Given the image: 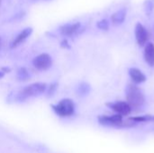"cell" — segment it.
<instances>
[{"label": "cell", "instance_id": "cell-21", "mask_svg": "<svg viewBox=\"0 0 154 153\" xmlns=\"http://www.w3.org/2000/svg\"><path fill=\"white\" fill-rule=\"evenodd\" d=\"M1 48H2V40H1V37H0V50H1Z\"/></svg>", "mask_w": 154, "mask_h": 153}, {"label": "cell", "instance_id": "cell-12", "mask_svg": "<svg viewBox=\"0 0 154 153\" xmlns=\"http://www.w3.org/2000/svg\"><path fill=\"white\" fill-rule=\"evenodd\" d=\"M125 16H126V9L125 8H122V9L118 10L117 12H116L112 15V17H111L112 23L114 24H120V23H122L125 21Z\"/></svg>", "mask_w": 154, "mask_h": 153}, {"label": "cell", "instance_id": "cell-18", "mask_svg": "<svg viewBox=\"0 0 154 153\" xmlns=\"http://www.w3.org/2000/svg\"><path fill=\"white\" fill-rule=\"evenodd\" d=\"M145 7L146 9L152 11L154 8V0H148L145 2Z\"/></svg>", "mask_w": 154, "mask_h": 153}, {"label": "cell", "instance_id": "cell-13", "mask_svg": "<svg viewBox=\"0 0 154 153\" xmlns=\"http://www.w3.org/2000/svg\"><path fill=\"white\" fill-rule=\"evenodd\" d=\"M131 121L134 123H153L154 122V115H141V116H134L129 118Z\"/></svg>", "mask_w": 154, "mask_h": 153}, {"label": "cell", "instance_id": "cell-11", "mask_svg": "<svg viewBox=\"0 0 154 153\" xmlns=\"http://www.w3.org/2000/svg\"><path fill=\"white\" fill-rule=\"evenodd\" d=\"M144 60L149 66L154 67V44L152 42H148L145 45Z\"/></svg>", "mask_w": 154, "mask_h": 153}, {"label": "cell", "instance_id": "cell-16", "mask_svg": "<svg viewBox=\"0 0 154 153\" xmlns=\"http://www.w3.org/2000/svg\"><path fill=\"white\" fill-rule=\"evenodd\" d=\"M58 86H59L58 82H53L49 86V87H47V90H46L47 91V97H51L54 96V94L56 93V91L58 89Z\"/></svg>", "mask_w": 154, "mask_h": 153}, {"label": "cell", "instance_id": "cell-20", "mask_svg": "<svg viewBox=\"0 0 154 153\" xmlns=\"http://www.w3.org/2000/svg\"><path fill=\"white\" fill-rule=\"evenodd\" d=\"M3 70H5V73L10 71V69H7V68H3Z\"/></svg>", "mask_w": 154, "mask_h": 153}, {"label": "cell", "instance_id": "cell-2", "mask_svg": "<svg viewBox=\"0 0 154 153\" xmlns=\"http://www.w3.org/2000/svg\"><path fill=\"white\" fill-rule=\"evenodd\" d=\"M47 84L42 82H37L32 83L31 85H28L24 87L20 92L18 93L16 99L20 102L26 100L29 97H36L41 95H42L47 90Z\"/></svg>", "mask_w": 154, "mask_h": 153}, {"label": "cell", "instance_id": "cell-7", "mask_svg": "<svg viewBox=\"0 0 154 153\" xmlns=\"http://www.w3.org/2000/svg\"><path fill=\"white\" fill-rule=\"evenodd\" d=\"M135 38L139 44V46L143 47L146 44L148 40V33L146 31V28L140 23H138L135 25Z\"/></svg>", "mask_w": 154, "mask_h": 153}, {"label": "cell", "instance_id": "cell-4", "mask_svg": "<svg viewBox=\"0 0 154 153\" xmlns=\"http://www.w3.org/2000/svg\"><path fill=\"white\" fill-rule=\"evenodd\" d=\"M54 113L60 117H69L75 113V104L69 98H64L58 104L51 106Z\"/></svg>", "mask_w": 154, "mask_h": 153}, {"label": "cell", "instance_id": "cell-9", "mask_svg": "<svg viewBox=\"0 0 154 153\" xmlns=\"http://www.w3.org/2000/svg\"><path fill=\"white\" fill-rule=\"evenodd\" d=\"M80 23H66L60 27V32L63 36H72L79 32L80 29Z\"/></svg>", "mask_w": 154, "mask_h": 153}, {"label": "cell", "instance_id": "cell-15", "mask_svg": "<svg viewBox=\"0 0 154 153\" xmlns=\"http://www.w3.org/2000/svg\"><path fill=\"white\" fill-rule=\"evenodd\" d=\"M90 91V86L86 83V82H82L79 84V86L78 87V89H77V92L79 94V96H87Z\"/></svg>", "mask_w": 154, "mask_h": 153}, {"label": "cell", "instance_id": "cell-6", "mask_svg": "<svg viewBox=\"0 0 154 153\" xmlns=\"http://www.w3.org/2000/svg\"><path fill=\"white\" fill-rule=\"evenodd\" d=\"M106 106L112 109L114 112H116L118 115H121L122 116L128 115L132 112V108L129 106L127 102L124 101H117V102H110L106 104Z\"/></svg>", "mask_w": 154, "mask_h": 153}, {"label": "cell", "instance_id": "cell-14", "mask_svg": "<svg viewBox=\"0 0 154 153\" xmlns=\"http://www.w3.org/2000/svg\"><path fill=\"white\" fill-rule=\"evenodd\" d=\"M16 78L18 81H27L30 78V73L25 68H20L16 72Z\"/></svg>", "mask_w": 154, "mask_h": 153}, {"label": "cell", "instance_id": "cell-1", "mask_svg": "<svg viewBox=\"0 0 154 153\" xmlns=\"http://www.w3.org/2000/svg\"><path fill=\"white\" fill-rule=\"evenodd\" d=\"M126 101L133 109H140L145 103V96L143 91L134 84H128L125 88Z\"/></svg>", "mask_w": 154, "mask_h": 153}, {"label": "cell", "instance_id": "cell-10", "mask_svg": "<svg viewBox=\"0 0 154 153\" xmlns=\"http://www.w3.org/2000/svg\"><path fill=\"white\" fill-rule=\"evenodd\" d=\"M129 75L135 84H142L146 81L145 75L137 68H131L129 69Z\"/></svg>", "mask_w": 154, "mask_h": 153}, {"label": "cell", "instance_id": "cell-19", "mask_svg": "<svg viewBox=\"0 0 154 153\" xmlns=\"http://www.w3.org/2000/svg\"><path fill=\"white\" fill-rule=\"evenodd\" d=\"M60 46L62 47V48H64V49H69L70 46L69 45V42H68V41L67 40H63L61 42H60Z\"/></svg>", "mask_w": 154, "mask_h": 153}, {"label": "cell", "instance_id": "cell-17", "mask_svg": "<svg viewBox=\"0 0 154 153\" xmlns=\"http://www.w3.org/2000/svg\"><path fill=\"white\" fill-rule=\"evenodd\" d=\"M97 25L100 30H104V31H106L109 28V23H108L107 20H102V21L98 22Z\"/></svg>", "mask_w": 154, "mask_h": 153}, {"label": "cell", "instance_id": "cell-5", "mask_svg": "<svg viewBox=\"0 0 154 153\" xmlns=\"http://www.w3.org/2000/svg\"><path fill=\"white\" fill-rule=\"evenodd\" d=\"M32 65L38 70H47L52 66V58L48 53H42L32 60Z\"/></svg>", "mask_w": 154, "mask_h": 153}, {"label": "cell", "instance_id": "cell-3", "mask_svg": "<svg viewBox=\"0 0 154 153\" xmlns=\"http://www.w3.org/2000/svg\"><path fill=\"white\" fill-rule=\"evenodd\" d=\"M98 123L103 126L107 127H116V128H125V127H133L136 123L128 119L126 122L123 120L121 115H100L97 118Z\"/></svg>", "mask_w": 154, "mask_h": 153}, {"label": "cell", "instance_id": "cell-8", "mask_svg": "<svg viewBox=\"0 0 154 153\" xmlns=\"http://www.w3.org/2000/svg\"><path fill=\"white\" fill-rule=\"evenodd\" d=\"M32 32V29L31 27H27L25 29H23L20 33H18L15 38L13 40V41L10 44V48L11 49H14L16 47H18L20 44H22Z\"/></svg>", "mask_w": 154, "mask_h": 153}]
</instances>
